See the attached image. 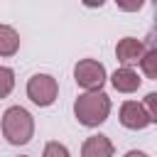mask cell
<instances>
[{
	"instance_id": "obj_1",
	"label": "cell",
	"mask_w": 157,
	"mask_h": 157,
	"mask_svg": "<svg viewBox=\"0 0 157 157\" xmlns=\"http://www.w3.org/2000/svg\"><path fill=\"white\" fill-rule=\"evenodd\" d=\"M74 115L83 128H98L110 115V96L105 91H83L74 101Z\"/></svg>"
},
{
	"instance_id": "obj_2",
	"label": "cell",
	"mask_w": 157,
	"mask_h": 157,
	"mask_svg": "<svg viewBox=\"0 0 157 157\" xmlns=\"http://www.w3.org/2000/svg\"><path fill=\"white\" fill-rule=\"evenodd\" d=\"M0 130L10 145H15V147L27 145L34 137V115L22 105H10V108H5V113L0 118Z\"/></svg>"
},
{
	"instance_id": "obj_3",
	"label": "cell",
	"mask_w": 157,
	"mask_h": 157,
	"mask_svg": "<svg viewBox=\"0 0 157 157\" xmlns=\"http://www.w3.org/2000/svg\"><path fill=\"white\" fill-rule=\"evenodd\" d=\"M27 98L34 103V105H39V108H49L56 98H59V81L52 76V74H44V71H39V74H32L29 78H27Z\"/></svg>"
},
{
	"instance_id": "obj_4",
	"label": "cell",
	"mask_w": 157,
	"mask_h": 157,
	"mask_svg": "<svg viewBox=\"0 0 157 157\" xmlns=\"http://www.w3.org/2000/svg\"><path fill=\"white\" fill-rule=\"evenodd\" d=\"M74 81L83 91H103L108 81V71L98 59H78L74 66Z\"/></svg>"
},
{
	"instance_id": "obj_5",
	"label": "cell",
	"mask_w": 157,
	"mask_h": 157,
	"mask_svg": "<svg viewBox=\"0 0 157 157\" xmlns=\"http://www.w3.org/2000/svg\"><path fill=\"white\" fill-rule=\"evenodd\" d=\"M120 125L123 128H128V130H145L152 120H150V115H147V110H145V105L142 103H137V101H125L123 105H120Z\"/></svg>"
},
{
	"instance_id": "obj_6",
	"label": "cell",
	"mask_w": 157,
	"mask_h": 157,
	"mask_svg": "<svg viewBox=\"0 0 157 157\" xmlns=\"http://www.w3.org/2000/svg\"><path fill=\"white\" fill-rule=\"evenodd\" d=\"M142 56H145V44L137 37H123V39H118V44H115V59L123 66L132 69V64H140Z\"/></svg>"
},
{
	"instance_id": "obj_7",
	"label": "cell",
	"mask_w": 157,
	"mask_h": 157,
	"mask_svg": "<svg viewBox=\"0 0 157 157\" xmlns=\"http://www.w3.org/2000/svg\"><path fill=\"white\" fill-rule=\"evenodd\" d=\"M110 83H113V88L120 91V93H135V91L140 88L142 78H140V74H137L135 69L120 66V69H115V71L110 74Z\"/></svg>"
},
{
	"instance_id": "obj_8",
	"label": "cell",
	"mask_w": 157,
	"mask_h": 157,
	"mask_svg": "<svg viewBox=\"0 0 157 157\" xmlns=\"http://www.w3.org/2000/svg\"><path fill=\"white\" fill-rule=\"evenodd\" d=\"M113 152H115V147H113L110 137L101 135V132L86 137L81 145V157H113Z\"/></svg>"
},
{
	"instance_id": "obj_9",
	"label": "cell",
	"mask_w": 157,
	"mask_h": 157,
	"mask_svg": "<svg viewBox=\"0 0 157 157\" xmlns=\"http://www.w3.org/2000/svg\"><path fill=\"white\" fill-rule=\"evenodd\" d=\"M20 52V32L10 25H0V56H15Z\"/></svg>"
},
{
	"instance_id": "obj_10",
	"label": "cell",
	"mask_w": 157,
	"mask_h": 157,
	"mask_svg": "<svg viewBox=\"0 0 157 157\" xmlns=\"http://www.w3.org/2000/svg\"><path fill=\"white\" fill-rule=\"evenodd\" d=\"M140 69H142V74H145L147 78L157 81V49L145 52V56H142V61H140Z\"/></svg>"
},
{
	"instance_id": "obj_11",
	"label": "cell",
	"mask_w": 157,
	"mask_h": 157,
	"mask_svg": "<svg viewBox=\"0 0 157 157\" xmlns=\"http://www.w3.org/2000/svg\"><path fill=\"white\" fill-rule=\"evenodd\" d=\"M15 88V71L10 66H0V98H7Z\"/></svg>"
},
{
	"instance_id": "obj_12",
	"label": "cell",
	"mask_w": 157,
	"mask_h": 157,
	"mask_svg": "<svg viewBox=\"0 0 157 157\" xmlns=\"http://www.w3.org/2000/svg\"><path fill=\"white\" fill-rule=\"evenodd\" d=\"M42 157H71V152H69V147H66L64 142H59V140H49V142L44 145Z\"/></svg>"
},
{
	"instance_id": "obj_13",
	"label": "cell",
	"mask_w": 157,
	"mask_h": 157,
	"mask_svg": "<svg viewBox=\"0 0 157 157\" xmlns=\"http://www.w3.org/2000/svg\"><path fill=\"white\" fill-rule=\"evenodd\" d=\"M142 105H145V110H147L150 120H152V123H157V91L147 93V96H145V101H142Z\"/></svg>"
},
{
	"instance_id": "obj_14",
	"label": "cell",
	"mask_w": 157,
	"mask_h": 157,
	"mask_svg": "<svg viewBox=\"0 0 157 157\" xmlns=\"http://www.w3.org/2000/svg\"><path fill=\"white\" fill-rule=\"evenodd\" d=\"M142 7V2L137 0V2H120L118 0V10H125V12H135V10H140Z\"/></svg>"
},
{
	"instance_id": "obj_15",
	"label": "cell",
	"mask_w": 157,
	"mask_h": 157,
	"mask_svg": "<svg viewBox=\"0 0 157 157\" xmlns=\"http://www.w3.org/2000/svg\"><path fill=\"white\" fill-rule=\"evenodd\" d=\"M123 157H150L147 152H142V150H128Z\"/></svg>"
},
{
	"instance_id": "obj_16",
	"label": "cell",
	"mask_w": 157,
	"mask_h": 157,
	"mask_svg": "<svg viewBox=\"0 0 157 157\" xmlns=\"http://www.w3.org/2000/svg\"><path fill=\"white\" fill-rule=\"evenodd\" d=\"M17 157H29V155H17Z\"/></svg>"
}]
</instances>
